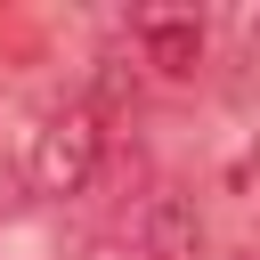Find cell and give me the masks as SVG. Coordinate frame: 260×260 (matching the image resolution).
<instances>
[{
  "label": "cell",
  "instance_id": "cell-1",
  "mask_svg": "<svg viewBox=\"0 0 260 260\" xmlns=\"http://www.w3.org/2000/svg\"><path fill=\"white\" fill-rule=\"evenodd\" d=\"M98 154H106V122H98L89 98H73V106L41 114L32 154H24V179H32V195H57L65 203V195H81L98 179Z\"/></svg>",
  "mask_w": 260,
  "mask_h": 260
},
{
  "label": "cell",
  "instance_id": "cell-2",
  "mask_svg": "<svg viewBox=\"0 0 260 260\" xmlns=\"http://www.w3.org/2000/svg\"><path fill=\"white\" fill-rule=\"evenodd\" d=\"M138 65H154L162 81H195V65H203V24L179 16V8L138 16Z\"/></svg>",
  "mask_w": 260,
  "mask_h": 260
},
{
  "label": "cell",
  "instance_id": "cell-3",
  "mask_svg": "<svg viewBox=\"0 0 260 260\" xmlns=\"http://www.w3.org/2000/svg\"><path fill=\"white\" fill-rule=\"evenodd\" d=\"M138 244H146V260H203V211H195V195L162 187L146 203V219H138Z\"/></svg>",
  "mask_w": 260,
  "mask_h": 260
},
{
  "label": "cell",
  "instance_id": "cell-4",
  "mask_svg": "<svg viewBox=\"0 0 260 260\" xmlns=\"http://www.w3.org/2000/svg\"><path fill=\"white\" fill-rule=\"evenodd\" d=\"M98 98H106V106L138 98V57H122V49H114V57H98Z\"/></svg>",
  "mask_w": 260,
  "mask_h": 260
}]
</instances>
